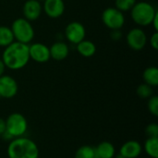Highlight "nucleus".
Segmentation results:
<instances>
[{"label":"nucleus","instance_id":"nucleus-1","mask_svg":"<svg viewBox=\"0 0 158 158\" xmlns=\"http://www.w3.org/2000/svg\"><path fill=\"white\" fill-rule=\"evenodd\" d=\"M2 60L6 68L11 70L23 69L30 60L29 44L19 42H13L5 47L2 54Z\"/></svg>","mask_w":158,"mask_h":158},{"label":"nucleus","instance_id":"nucleus-2","mask_svg":"<svg viewBox=\"0 0 158 158\" xmlns=\"http://www.w3.org/2000/svg\"><path fill=\"white\" fill-rule=\"evenodd\" d=\"M6 155L8 158H38L39 148L34 141L22 136L9 142Z\"/></svg>","mask_w":158,"mask_h":158},{"label":"nucleus","instance_id":"nucleus-3","mask_svg":"<svg viewBox=\"0 0 158 158\" xmlns=\"http://www.w3.org/2000/svg\"><path fill=\"white\" fill-rule=\"evenodd\" d=\"M130 11L132 20L140 26L151 25L153 19L157 13L156 8L151 3L145 1L136 2Z\"/></svg>","mask_w":158,"mask_h":158},{"label":"nucleus","instance_id":"nucleus-4","mask_svg":"<svg viewBox=\"0 0 158 158\" xmlns=\"http://www.w3.org/2000/svg\"><path fill=\"white\" fill-rule=\"evenodd\" d=\"M10 29L16 42L29 44L34 38V29L31 21L24 18L16 19L12 22Z\"/></svg>","mask_w":158,"mask_h":158},{"label":"nucleus","instance_id":"nucleus-5","mask_svg":"<svg viewBox=\"0 0 158 158\" xmlns=\"http://www.w3.org/2000/svg\"><path fill=\"white\" fill-rule=\"evenodd\" d=\"M6 121V131L14 139L22 137L28 131L27 118L20 113L10 114Z\"/></svg>","mask_w":158,"mask_h":158},{"label":"nucleus","instance_id":"nucleus-6","mask_svg":"<svg viewBox=\"0 0 158 158\" xmlns=\"http://www.w3.org/2000/svg\"><path fill=\"white\" fill-rule=\"evenodd\" d=\"M102 21L110 30H120L125 24V16L116 7H107L102 13Z\"/></svg>","mask_w":158,"mask_h":158},{"label":"nucleus","instance_id":"nucleus-7","mask_svg":"<svg viewBox=\"0 0 158 158\" xmlns=\"http://www.w3.org/2000/svg\"><path fill=\"white\" fill-rule=\"evenodd\" d=\"M86 30L82 23L79 21L69 22L65 29V37L73 44H77L85 39Z\"/></svg>","mask_w":158,"mask_h":158},{"label":"nucleus","instance_id":"nucleus-8","mask_svg":"<svg viewBox=\"0 0 158 158\" xmlns=\"http://www.w3.org/2000/svg\"><path fill=\"white\" fill-rule=\"evenodd\" d=\"M126 41L130 48L134 51H140L147 44V35L141 28H133L128 32Z\"/></svg>","mask_w":158,"mask_h":158},{"label":"nucleus","instance_id":"nucleus-9","mask_svg":"<svg viewBox=\"0 0 158 158\" xmlns=\"http://www.w3.org/2000/svg\"><path fill=\"white\" fill-rule=\"evenodd\" d=\"M30 59L37 63H46L51 58L50 50L47 45L42 43H33L29 45Z\"/></svg>","mask_w":158,"mask_h":158},{"label":"nucleus","instance_id":"nucleus-10","mask_svg":"<svg viewBox=\"0 0 158 158\" xmlns=\"http://www.w3.org/2000/svg\"><path fill=\"white\" fill-rule=\"evenodd\" d=\"M19 91L18 82L14 78L8 75L0 77V97L10 99L16 96Z\"/></svg>","mask_w":158,"mask_h":158},{"label":"nucleus","instance_id":"nucleus-11","mask_svg":"<svg viewBox=\"0 0 158 158\" xmlns=\"http://www.w3.org/2000/svg\"><path fill=\"white\" fill-rule=\"evenodd\" d=\"M43 12V6L38 0H27L22 7V13L24 19L29 21H34L38 19Z\"/></svg>","mask_w":158,"mask_h":158},{"label":"nucleus","instance_id":"nucleus-12","mask_svg":"<svg viewBox=\"0 0 158 158\" xmlns=\"http://www.w3.org/2000/svg\"><path fill=\"white\" fill-rule=\"evenodd\" d=\"M43 10L51 19L60 18L65 12L64 0H44Z\"/></svg>","mask_w":158,"mask_h":158},{"label":"nucleus","instance_id":"nucleus-13","mask_svg":"<svg viewBox=\"0 0 158 158\" xmlns=\"http://www.w3.org/2000/svg\"><path fill=\"white\" fill-rule=\"evenodd\" d=\"M143 152V146L138 141L131 140L122 144L119 149V156L125 158H137Z\"/></svg>","mask_w":158,"mask_h":158},{"label":"nucleus","instance_id":"nucleus-14","mask_svg":"<svg viewBox=\"0 0 158 158\" xmlns=\"http://www.w3.org/2000/svg\"><path fill=\"white\" fill-rule=\"evenodd\" d=\"M50 50V56L51 58L56 60V61H62L66 59L69 54V45L64 42H56L54 43Z\"/></svg>","mask_w":158,"mask_h":158},{"label":"nucleus","instance_id":"nucleus-15","mask_svg":"<svg viewBox=\"0 0 158 158\" xmlns=\"http://www.w3.org/2000/svg\"><path fill=\"white\" fill-rule=\"evenodd\" d=\"M94 149L96 158H114L116 156V148L110 142H102Z\"/></svg>","mask_w":158,"mask_h":158},{"label":"nucleus","instance_id":"nucleus-16","mask_svg":"<svg viewBox=\"0 0 158 158\" xmlns=\"http://www.w3.org/2000/svg\"><path fill=\"white\" fill-rule=\"evenodd\" d=\"M77 52L83 57H91L96 52L95 44L89 40H82L79 44H76Z\"/></svg>","mask_w":158,"mask_h":158},{"label":"nucleus","instance_id":"nucleus-17","mask_svg":"<svg viewBox=\"0 0 158 158\" xmlns=\"http://www.w3.org/2000/svg\"><path fill=\"white\" fill-rule=\"evenodd\" d=\"M143 79L144 83L156 87L158 85V69L156 67H148L144 69L143 73Z\"/></svg>","mask_w":158,"mask_h":158},{"label":"nucleus","instance_id":"nucleus-18","mask_svg":"<svg viewBox=\"0 0 158 158\" xmlns=\"http://www.w3.org/2000/svg\"><path fill=\"white\" fill-rule=\"evenodd\" d=\"M143 149L148 156L158 158V138H147L143 144Z\"/></svg>","mask_w":158,"mask_h":158},{"label":"nucleus","instance_id":"nucleus-19","mask_svg":"<svg viewBox=\"0 0 158 158\" xmlns=\"http://www.w3.org/2000/svg\"><path fill=\"white\" fill-rule=\"evenodd\" d=\"M14 42L11 29L6 26H0V47H6Z\"/></svg>","mask_w":158,"mask_h":158},{"label":"nucleus","instance_id":"nucleus-20","mask_svg":"<svg viewBox=\"0 0 158 158\" xmlns=\"http://www.w3.org/2000/svg\"><path fill=\"white\" fill-rule=\"evenodd\" d=\"M74 158H96L95 149L90 145H82L76 151Z\"/></svg>","mask_w":158,"mask_h":158},{"label":"nucleus","instance_id":"nucleus-21","mask_svg":"<svg viewBox=\"0 0 158 158\" xmlns=\"http://www.w3.org/2000/svg\"><path fill=\"white\" fill-rule=\"evenodd\" d=\"M136 93L138 94V96L142 99H148L150 98L152 95H154V91H153V87L146 84V83H142L138 86Z\"/></svg>","mask_w":158,"mask_h":158},{"label":"nucleus","instance_id":"nucleus-22","mask_svg":"<svg viewBox=\"0 0 158 158\" xmlns=\"http://www.w3.org/2000/svg\"><path fill=\"white\" fill-rule=\"evenodd\" d=\"M136 0H116L115 6L116 8H118L121 12H126L130 11L132 8V6L136 4Z\"/></svg>","mask_w":158,"mask_h":158},{"label":"nucleus","instance_id":"nucleus-23","mask_svg":"<svg viewBox=\"0 0 158 158\" xmlns=\"http://www.w3.org/2000/svg\"><path fill=\"white\" fill-rule=\"evenodd\" d=\"M147 107L149 112L154 115L155 117L158 116V97L156 95H152L150 98H148Z\"/></svg>","mask_w":158,"mask_h":158},{"label":"nucleus","instance_id":"nucleus-24","mask_svg":"<svg viewBox=\"0 0 158 158\" xmlns=\"http://www.w3.org/2000/svg\"><path fill=\"white\" fill-rule=\"evenodd\" d=\"M145 134L152 138H158V125L156 123L149 124L145 129Z\"/></svg>","mask_w":158,"mask_h":158},{"label":"nucleus","instance_id":"nucleus-25","mask_svg":"<svg viewBox=\"0 0 158 158\" xmlns=\"http://www.w3.org/2000/svg\"><path fill=\"white\" fill-rule=\"evenodd\" d=\"M150 44L153 47V49L157 50L158 49V31H155L151 38H150Z\"/></svg>","mask_w":158,"mask_h":158},{"label":"nucleus","instance_id":"nucleus-26","mask_svg":"<svg viewBox=\"0 0 158 158\" xmlns=\"http://www.w3.org/2000/svg\"><path fill=\"white\" fill-rule=\"evenodd\" d=\"M110 37L114 41H118L122 37V32L120 31V30H111Z\"/></svg>","mask_w":158,"mask_h":158},{"label":"nucleus","instance_id":"nucleus-27","mask_svg":"<svg viewBox=\"0 0 158 158\" xmlns=\"http://www.w3.org/2000/svg\"><path fill=\"white\" fill-rule=\"evenodd\" d=\"M5 131H6V121L5 119L0 118V137L3 135Z\"/></svg>","mask_w":158,"mask_h":158},{"label":"nucleus","instance_id":"nucleus-28","mask_svg":"<svg viewBox=\"0 0 158 158\" xmlns=\"http://www.w3.org/2000/svg\"><path fill=\"white\" fill-rule=\"evenodd\" d=\"M152 25H153V27H154L155 31H158V11H157V13L156 14L155 18L153 19Z\"/></svg>","mask_w":158,"mask_h":158},{"label":"nucleus","instance_id":"nucleus-29","mask_svg":"<svg viewBox=\"0 0 158 158\" xmlns=\"http://www.w3.org/2000/svg\"><path fill=\"white\" fill-rule=\"evenodd\" d=\"M5 69H6V66H5V64H4L2 58H0V77H1L2 75H4Z\"/></svg>","mask_w":158,"mask_h":158},{"label":"nucleus","instance_id":"nucleus-30","mask_svg":"<svg viewBox=\"0 0 158 158\" xmlns=\"http://www.w3.org/2000/svg\"><path fill=\"white\" fill-rule=\"evenodd\" d=\"M116 158H125V157H123V156H119V155H118V156Z\"/></svg>","mask_w":158,"mask_h":158},{"label":"nucleus","instance_id":"nucleus-31","mask_svg":"<svg viewBox=\"0 0 158 158\" xmlns=\"http://www.w3.org/2000/svg\"><path fill=\"white\" fill-rule=\"evenodd\" d=\"M38 1H39V2H44V0H38Z\"/></svg>","mask_w":158,"mask_h":158},{"label":"nucleus","instance_id":"nucleus-32","mask_svg":"<svg viewBox=\"0 0 158 158\" xmlns=\"http://www.w3.org/2000/svg\"><path fill=\"white\" fill-rule=\"evenodd\" d=\"M38 158H41V157H38Z\"/></svg>","mask_w":158,"mask_h":158}]
</instances>
